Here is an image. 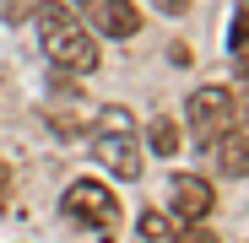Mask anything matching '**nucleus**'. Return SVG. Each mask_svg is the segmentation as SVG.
<instances>
[{"mask_svg":"<svg viewBox=\"0 0 249 243\" xmlns=\"http://www.w3.org/2000/svg\"><path fill=\"white\" fill-rule=\"evenodd\" d=\"M60 211H65L76 227H98V232H108V227L119 222V200H114L98 178H76V184L60 194Z\"/></svg>","mask_w":249,"mask_h":243,"instance_id":"nucleus-2","label":"nucleus"},{"mask_svg":"<svg viewBox=\"0 0 249 243\" xmlns=\"http://www.w3.org/2000/svg\"><path fill=\"white\" fill-rule=\"evenodd\" d=\"M152 6H157L162 16H184V11H190V0H152Z\"/></svg>","mask_w":249,"mask_h":243,"instance_id":"nucleus-13","label":"nucleus"},{"mask_svg":"<svg viewBox=\"0 0 249 243\" xmlns=\"http://www.w3.org/2000/svg\"><path fill=\"white\" fill-rule=\"evenodd\" d=\"M244 38H249V6H238V16H233V32H228V44L238 49Z\"/></svg>","mask_w":249,"mask_h":243,"instance_id":"nucleus-12","label":"nucleus"},{"mask_svg":"<svg viewBox=\"0 0 249 243\" xmlns=\"http://www.w3.org/2000/svg\"><path fill=\"white\" fill-rule=\"evenodd\" d=\"M179 146H184V135H179V125H174L168 113L146 125V151H152V157H174Z\"/></svg>","mask_w":249,"mask_h":243,"instance_id":"nucleus-8","label":"nucleus"},{"mask_svg":"<svg viewBox=\"0 0 249 243\" xmlns=\"http://www.w3.org/2000/svg\"><path fill=\"white\" fill-rule=\"evenodd\" d=\"M141 232L146 238H168V216L162 211H141Z\"/></svg>","mask_w":249,"mask_h":243,"instance_id":"nucleus-11","label":"nucleus"},{"mask_svg":"<svg viewBox=\"0 0 249 243\" xmlns=\"http://www.w3.org/2000/svg\"><path fill=\"white\" fill-rule=\"evenodd\" d=\"M168 194H174V216L179 222H206L217 206V189L206 184L200 173H174L168 178Z\"/></svg>","mask_w":249,"mask_h":243,"instance_id":"nucleus-6","label":"nucleus"},{"mask_svg":"<svg viewBox=\"0 0 249 243\" xmlns=\"http://www.w3.org/2000/svg\"><path fill=\"white\" fill-rule=\"evenodd\" d=\"M233 54H238V76H249V38H244V44H238Z\"/></svg>","mask_w":249,"mask_h":243,"instance_id":"nucleus-15","label":"nucleus"},{"mask_svg":"<svg viewBox=\"0 0 249 243\" xmlns=\"http://www.w3.org/2000/svg\"><path fill=\"white\" fill-rule=\"evenodd\" d=\"M98 125H108V130H136V119L124 113V108H98Z\"/></svg>","mask_w":249,"mask_h":243,"instance_id":"nucleus-10","label":"nucleus"},{"mask_svg":"<svg viewBox=\"0 0 249 243\" xmlns=\"http://www.w3.org/2000/svg\"><path fill=\"white\" fill-rule=\"evenodd\" d=\"M71 11L87 27H98L103 38H136L141 32V11L130 0H71Z\"/></svg>","mask_w":249,"mask_h":243,"instance_id":"nucleus-4","label":"nucleus"},{"mask_svg":"<svg viewBox=\"0 0 249 243\" xmlns=\"http://www.w3.org/2000/svg\"><path fill=\"white\" fill-rule=\"evenodd\" d=\"M168 243H217V232H212V227H200V222H184V232H174Z\"/></svg>","mask_w":249,"mask_h":243,"instance_id":"nucleus-9","label":"nucleus"},{"mask_svg":"<svg viewBox=\"0 0 249 243\" xmlns=\"http://www.w3.org/2000/svg\"><path fill=\"white\" fill-rule=\"evenodd\" d=\"M212 146H217V168L228 178H244L249 173V130H222Z\"/></svg>","mask_w":249,"mask_h":243,"instance_id":"nucleus-7","label":"nucleus"},{"mask_svg":"<svg viewBox=\"0 0 249 243\" xmlns=\"http://www.w3.org/2000/svg\"><path fill=\"white\" fill-rule=\"evenodd\" d=\"M92 157L114 178H141V146H136V130H108V125H92Z\"/></svg>","mask_w":249,"mask_h":243,"instance_id":"nucleus-3","label":"nucleus"},{"mask_svg":"<svg viewBox=\"0 0 249 243\" xmlns=\"http://www.w3.org/2000/svg\"><path fill=\"white\" fill-rule=\"evenodd\" d=\"M228 119H233V92L228 87H195L190 92V130H195V141L212 146L228 130Z\"/></svg>","mask_w":249,"mask_h":243,"instance_id":"nucleus-5","label":"nucleus"},{"mask_svg":"<svg viewBox=\"0 0 249 243\" xmlns=\"http://www.w3.org/2000/svg\"><path fill=\"white\" fill-rule=\"evenodd\" d=\"M6 200H11V168L0 162V211H6Z\"/></svg>","mask_w":249,"mask_h":243,"instance_id":"nucleus-14","label":"nucleus"},{"mask_svg":"<svg viewBox=\"0 0 249 243\" xmlns=\"http://www.w3.org/2000/svg\"><path fill=\"white\" fill-rule=\"evenodd\" d=\"M38 38H44V60L65 76H87L98 70V44L87 22H81L71 6H60V0H44V11H38Z\"/></svg>","mask_w":249,"mask_h":243,"instance_id":"nucleus-1","label":"nucleus"}]
</instances>
